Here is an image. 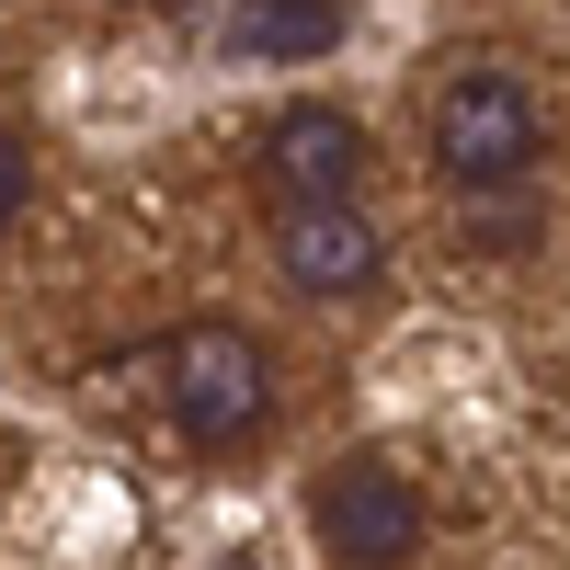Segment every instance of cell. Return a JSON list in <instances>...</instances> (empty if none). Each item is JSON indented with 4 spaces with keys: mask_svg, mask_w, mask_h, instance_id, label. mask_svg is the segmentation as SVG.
Returning <instances> with one entry per match:
<instances>
[{
    "mask_svg": "<svg viewBox=\"0 0 570 570\" xmlns=\"http://www.w3.org/2000/svg\"><path fill=\"white\" fill-rule=\"evenodd\" d=\"M160 400L183 422V445L228 456V445H252L274 422V365H263V343L240 320H183L171 354H160Z\"/></svg>",
    "mask_w": 570,
    "mask_h": 570,
    "instance_id": "7a4b0ae2",
    "label": "cell"
},
{
    "mask_svg": "<svg viewBox=\"0 0 570 570\" xmlns=\"http://www.w3.org/2000/svg\"><path fill=\"white\" fill-rule=\"evenodd\" d=\"M343 46V0H240L228 12V58H331Z\"/></svg>",
    "mask_w": 570,
    "mask_h": 570,
    "instance_id": "8992f818",
    "label": "cell"
},
{
    "mask_svg": "<svg viewBox=\"0 0 570 570\" xmlns=\"http://www.w3.org/2000/svg\"><path fill=\"white\" fill-rule=\"evenodd\" d=\"M263 183H274V206H354V183H365V126L343 104H285L263 126Z\"/></svg>",
    "mask_w": 570,
    "mask_h": 570,
    "instance_id": "277c9868",
    "label": "cell"
},
{
    "mask_svg": "<svg viewBox=\"0 0 570 570\" xmlns=\"http://www.w3.org/2000/svg\"><path fill=\"white\" fill-rule=\"evenodd\" d=\"M468 228H480V252H525L537 240V206H513V183H502V195L468 206Z\"/></svg>",
    "mask_w": 570,
    "mask_h": 570,
    "instance_id": "52a82bcc",
    "label": "cell"
},
{
    "mask_svg": "<svg viewBox=\"0 0 570 570\" xmlns=\"http://www.w3.org/2000/svg\"><path fill=\"white\" fill-rule=\"evenodd\" d=\"M23 195H35V171H23V137H12V126H0V228H12V217H23Z\"/></svg>",
    "mask_w": 570,
    "mask_h": 570,
    "instance_id": "ba28073f",
    "label": "cell"
},
{
    "mask_svg": "<svg viewBox=\"0 0 570 570\" xmlns=\"http://www.w3.org/2000/svg\"><path fill=\"white\" fill-rule=\"evenodd\" d=\"M308 513H320V548L343 559V570H400L422 548V491L400 480L389 456H343L308 491Z\"/></svg>",
    "mask_w": 570,
    "mask_h": 570,
    "instance_id": "3957f363",
    "label": "cell"
},
{
    "mask_svg": "<svg viewBox=\"0 0 570 570\" xmlns=\"http://www.w3.org/2000/svg\"><path fill=\"white\" fill-rule=\"evenodd\" d=\"M422 126H434V160L468 183V195H502V183H525L537 149H548L537 91H525V69H502V58L445 69V80H434V104H422Z\"/></svg>",
    "mask_w": 570,
    "mask_h": 570,
    "instance_id": "6da1fadb",
    "label": "cell"
},
{
    "mask_svg": "<svg viewBox=\"0 0 570 570\" xmlns=\"http://www.w3.org/2000/svg\"><path fill=\"white\" fill-rule=\"evenodd\" d=\"M274 274L297 297H365L389 274V240H376L365 206H285L274 217Z\"/></svg>",
    "mask_w": 570,
    "mask_h": 570,
    "instance_id": "5b68a950",
    "label": "cell"
}]
</instances>
